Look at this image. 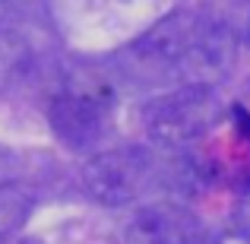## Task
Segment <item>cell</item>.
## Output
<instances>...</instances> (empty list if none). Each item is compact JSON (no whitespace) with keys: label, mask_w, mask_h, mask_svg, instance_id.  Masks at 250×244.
Returning a JSON list of instances; mask_svg holds the SVG:
<instances>
[{"label":"cell","mask_w":250,"mask_h":244,"mask_svg":"<svg viewBox=\"0 0 250 244\" xmlns=\"http://www.w3.org/2000/svg\"><path fill=\"white\" fill-rule=\"evenodd\" d=\"M48 121L67 146L92 149L108 133L111 102L102 95H92V92H63L51 102Z\"/></svg>","instance_id":"4"},{"label":"cell","mask_w":250,"mask_h":244,"mask_svg":"<svg viewBox=\"0 0 250 244\" xmlns=\"http://www.w3.org/2000/svg\"><path fill=\"white\" fill-rule=\"evenodd\" d=\"M29 64H32L29 42L10 29H0V95L10 92L29 73Z\"/></svg>","instance_id":"6"},{"label":"cell","mask_w":250,"mask_h":244,"mask_svg":"<svg viewBox=\"0 0 250 244\" xmlns=\"http://www.w3.org/2000/svg\"><path fill=\"white\" fill-rule=\"evenodd\" d=\"M234 61H238V35L231 32V25H225L215 16H206V13H196L193 32H190L174 70L187 83L212 86L231 73Z\"/></svg>","instance_id":"3"},{"label":"cell","mask_w":250,"mask_h":244,"mask_svg":"<svg viewBox=\"0 0 250 244\" xmlns=\"http://www.w3.org/2000/svg\"><path fill=\"white\" fill-rule=\"evenodd\" d=\"M35 194L22 184H3L0 187V235L16 232L32 213Z\"/></svg>","instance_id":"7"},{"label":"cell","mask_w":250,"mask_h":244,"mask_svg":"<svg viewBox=\"0 0 250 244\" xmlns=\"http://www.w3.org/2000/svg\"><path fill=\"white\" fill-rule=\"evenodd\" d=\"M3 3H6V0H0V6H3Z\"/></svg>","instance_id":"10"},{"label":"cell","mask_w":250,"mask_h":244,"mask_svg":"<svg viewBox=\"0 0 250 244\" xmlns=\"http://www.w3.org/2000/svg\"><path fill=\"white\" fill-rule=\"evenodd\" d=\"M127 244H200L203 225L187 206L155 200L140 206L124 228Z\"/></svg>","instance_id":"5"},{"label":"cell","mask_w":250,"mask_h":244,"mask_svg":"<svg viewBox=\"0 0 250 244\" xmlns=\"http://www.w3.org/2000/svg\"><path fill=\"white\" fill-rule=\"evenodd\" d=\"M222 117H225V105L219 102L212 86L203 83H184L174 92L155 95L143 108L146 133L171 149L203 140Z\"/></svg>","instance_id":"1"},{"label":"cell","mask_w":250,"mask_h":244,"mask_svg":"<svg viewBox=\"0 0 250 244\" xmlns=\"http://www.w3.org/2000/svg\"><path fill=\"white\" fill-rule=\"evenodd\" d=\"M234 219H238V228H241V235H247L250 238V187L241 194V200H238V213H234Z\"/></svg>","instance_id":"8"},{"label":"cell","mask_w":250,"mask_h":244,"mask_svg":"<svg viewBox=\"0 0 250 244\" xmlns=\"http://www.w3.org/2000/svg\"><path fill=\"white\" fill-rule=\"evenodd\" d=\"M152 181V162L140 149H108L83 165V184L104 206H127Z\"/></svg>","instance_id":"2"},{"label":"cell","mask_w":250,"mask_h":244,"mask_svg":"<svg viewBox=\"0 0 250 244\" xmlns=\"http://www.w3.org/2000/svg\"><path fill=\"white\" fill-rule=\"evenodd\" d=\"M247 44H250V25H247Z\"/></svg>","instance_id":"9"}]
</instances>
